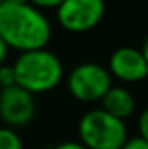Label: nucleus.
Here are the masks:
<instances>
[{"label":"nucleus","mask_w":148,"mask_h":149,"mask_svg":"<svg viewBox=\"0 0 148 149\" xmlns=\"http://www.w3.org/2000/svg\"><path fill=\"white\" fill-rule=\"evenodd\" d=\"M16 85V73L12 64H2L0 66V88H7Z\"/></svg>","instance_id":"nucleus-10"},{"label":"nucleus","mask_w":148,"mask_h":149,"mask_svg":"<svg viewBox=\"0 0 148 149\" xmlns=\"http://www.w3.org/2000/svg\"><path fill=\"white\" fill-rule=\"evenodd\" d=\"M51 35L49 19L32 3L4 2L0 5V38L9 49L19 52L45 49Z\"/></svg>","instance_id":"nucleus-1"},{"label":"nucleus","mask_w":148,"mask_h":149,"mask_svg":"<svg viewBox=\"0 0 148 149\" xmlns=\"http://www.w3.org/2000/svg\"><path fill=\"white\" fill-rule=\"evenodd\" d=\"M108 71L122 81H141L148 76V64L140 49L120 47L110 56Z\"/></svg>","instance_id":"nucleus-7"},{"label":"nucleus","mask_w":148,"mask_h":149,"mask_svg":"<svg viewBox=\"0 0 148 149\" xmlns=\"http://www.w3.org/2000/svg\"><path fill=\"white\" fill-rule=\"evenodd\" d=\"M52 149H87V148L78 141H65V142L56 144Z\"/></svg>","instance_id":"nucleus-14"},{"label":"nucleus","mask_w":148,"mask_h":149,"mask_svg":"<svg viewBox=\"0 0 148 149\" xmlns=\"http://www.w3.org/2000/svg\"><path fill=\"white\" fill-rule=\"evenodd\" d=\"M12 66L16 85L33 95L56 88L63 80V63L47 49L21 52Z\"/></svg>","instance_id":"nucleus-2"},{"label":"nucleus","mask_w":148,"mask_h":149,"mask_svg":"<svg viewBox=\"0 0 148 149\" xmlns=\"http://www.w3.org/2000/svg\"><path fill=\"white\" fill-rule=\"evenodd\" d=\"M134 108H136V101L132 94L124 87L111 85L106 90V94L101 97V109L122 121L134 113Z\"/></svg>","instance_id":"nucleus-8"},{"label":"nucleus","mask_w":148,"mask_h":149,"mask_svg":"<svg viewBox=\"0 0 148 149\" xmlns=\"http://www.w3.org/2000/svg\"><path fill=\"white\" fill-rule=\"evenodd\" d=\"M65 0H28V3H32L33 7H37L40 10L44 9H58Z\"/></svg>","instance_id":"nucleus-11"},{"label":"nucleus","mask_w":148,"mask_h":149,"mask_svg":"<svg viewBox=\"0 0 148 149\" xmlns=\"http://www.w3.org/2000/svg\"><path fill=\"white\" fill-rule=\"evenodd\" d=\"M78 139L87 149H120L129 137L122 120L103 109H92L78 121Z\"/></svg>","instance_id":"nucleus-3"},{"label":"nucleus","mask_w":148,"mask_h":149,"mask_svg":"<svg viewBox=\"0 0 148 149\" xmlns=\"http://www.w3.org/2000/svg\"><path fill=\"white\" fill-rule=\"evenodd\" d=\"M37 113V104L33 94L21 88L19 85H12L7 88H0V120L9 128L26 127Z\"/></svg>","instance_id":"nucleus-6"},{"label":"nucleus","mask_w":148,"mask_h":149,"mask_svg":"<svg viewBox=\"0 0 148 149\" xmlns=\"http://www.w3.org/2000/svg\"><path fill=\"white\" fill-rule=\"evenodd\" d=\"M120 149H148V142L138 135V137H131V139H127Z\"/></svg>","instance_id":"nucleus-12"},{"label":"nucleus","mask_w":148,"mask_h":149,"mask_svg":"<svg viewBox=\"0 0 148 149\" xmlns=\"http://www.w3.org/2000/svg\"><path fill=\"white\" fill-rule=\"evenodd\" d=\"M7 52H9V47H7L5 42L0 38V66L5 63V59H7Z\"/></svg>","instance_id":"nucleus-15"},{"label":"nucleus","mask_w":148,"mask_h":149,"mask_svg":"<svg viewBox=\"0 0 148 149\" xmlns=\"http://www.w3.org/2000/svg\"><path fill=\"white\" fill-rule=\"evenodd\" d=\"M111 87L108 68L96 63H82L75 66L68 76V90L80 102H96Z\"/></svg>","instance_id":"nucleus-4"},{"label":"nucleus","mask_w":148,"mask_h":149,"mask_svg":"<svg viewBox=\"0 0 148 149\" xmlns=\"http://www.w3.org/2000/svg\"><path fill=\"white\" fill-rule=\"evenodd\" d=\"M105 10V0H65L56 9V16L63 30L70 33H85L101 23Z\"/></svg>","instance_id":"nucleus-5"},{"label":"nucleus","mask_w":148,"mask_h":149,"mask_svg":"<svg viewBox=\"0 0 148 149\" xmlns=\"http://www.w3.org/2000/svg\"><path fill=\"white\" fill-rule=\"evenodd\" d=\"M0 149H23V141L14 128L0 127Z\"/></svg>","instance_id":"nucleus-9"},{"label":"nucleus","mask_w":148,"mask_h":149,"mask_svg":"<svg viewBox=\"0 0 148 149\" xmlns=\"http://www.w3.org/2000/svg\"><path fill=\"white\" fill-rule=\"evenodd\" d=\"M138 127H140V137L145 139L148 142V108L140 114V123H138Z\"/></svg>","instance_id":"nucleus-13"},{"label":"nucleus","mask_w":148,"mask_h":149,"mask_svg":"<svg viewBox=\"0 0 148 149\" xmlns=\"http://www.w3.org/2000/svg\"><path fill=\"white\" fill-rule=\"evenodd\" d=\"M4 2H9V3H28V0H4Z\"/></svg>","instance_id":"nucleus-17"},{"label":"nucleus","mask_w":148,"mask_h":149,"mask_svg":"<svg viewBox=\"0 0 148 149\" xmlns=\"http://www.w3.org/2000/svg\"><path fill=\"white\" fill-rule=\"evenodd\" d=\"M140 50H141V54H143V57H145V61H147V64H148V37H147L145 43H143V47H141Z\"/></svg>","instance_id":"nucleus-16"},{"label":"nucleus","mask_w":148,"mask_h":149,"mask_svg":"<svg viewBox=\"0 0 148 149\" xmlns=\"http://www.w3.org/2000/svg\"><path fill=\"white\" fill-rule=\"evenodd\" d=\"M2 3H4V0H0V5H2Z\"/></svg>","instance_id":"nucleus-18"}]
</instances>
